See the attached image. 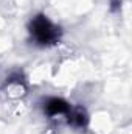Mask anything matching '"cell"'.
Instances as JSON below:
<instances>
[{"instance_id":"obj_1","label":"cell","mask_w":132,"mask_h":134,"mask_svg":"<svg viewBox=\"0 0 132 134\" xmlns=\"http://www.w3.org/2000/svg\"><path fill=\"white\" fill-rule=\"evenodd\" d=\"M30 33L39 45H51L59 39V28L44 14L33 17L30 22Z\"/></svg>"},{"instance_id":"obj_2","label":"cell","mask_w":132,"mask_h":134,"mask_svg":"<svg viewBox=\"0 0 132 134\" xmlns=\"http://www.w3.org/2000/svg\"><path fill=\"white\" fill-rule=\"evenodd\" d=\"M68 111H70V104L67 101L61 100V98H51L45 104V112L50 117L61 115V114H68Z\"/></svg>"},{"instance_id":"obj_3","label":"cell","mask_w":132,"mask_h":134,"mask_svg":"<svg viewBox=\"0 0 132 134\" xmlns=\"http://www.w3.org/2000/svg\"><path fill=\"white\" fill-rule=\"evenodd\" d=\"M68 120L75 125V126H84L86 122H87V117L86 114L81 111V109H76V111H68Z\"/></svg>"}]
</instances>
